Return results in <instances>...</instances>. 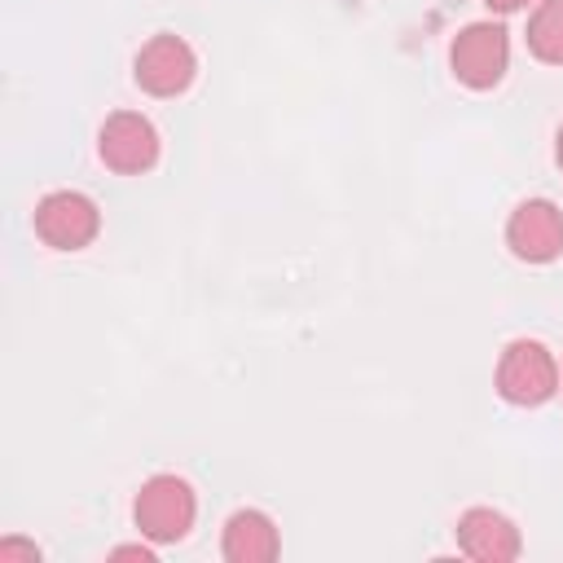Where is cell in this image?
Wrapping results in <instances>:
<instances>
[{
    "mask_svg": "<svg viewBox=\"0 0 563 563\" xmlns=\"http://www.w3.org/2000/svg\"><path fill=\"white\" fill-rule=\"evenodd\" d=\"M194 519H198V493L180 475H150L132 497V523L154 545H172L189 537Z\"/></svg>",
    "mask_w": 563,
    "mask_h": 563,
    "instance_id": "1",
    "label": "cell"
},
{
    "mask_svg": "<svg viewBox=\"0 0 563 563\" xmlns=\"http://www.w3.org/2000/svg\"><path fill=\"white\" fill-rule=\"evenodd\" d=\"M497 396L519 409H537L559 391V356L541 339H510L497 356Z\"/></svg>",
    "mask_w": 563,
    "mask_h": 563,
    "instance_id": "2",
    "label": "cell"
},
{
    "mask_svg": "<svg viewBox=\"0 0 563 563\" xmlns=\"http://www.w3.org/2000/svg\"><path fill=\"white\" fill-rule=\"evenodd\" d=\"M510 66V35L501 22H466L449 44V70L457 84L484 92L497 88Z\"/></svg>",
    "mask_w": 563,
    "mask_h": 563,
    "instance_id": "3",
    "label": "cell"
},
{
    "mask_svg": "<svg viewBox=\"0 0 563 563\" xmlns=\"http://www.w3.org/2000/svg\"><path fill=\"white\" fill-rule=\"evenodd\" d=\"M101 233V211L79 189H53L35 202V238L53 251H84Z\"/></svg>",
    "mask_w": 563,
    "mask_h": 563,
    "instance_id": "4",
    "label": "cell"
},
{
    "mask_svg": "<svg viewBox=\"0 0 563 563\" xmlns=\"http://www.w3.org/2000/svg\"><path fill=\"white\" fill-rule=\"evenodd\" d=\"M158 150H163L158 128H154L145 114H136V110H114V114L101 123V132H97V154H101V163H106L110 172H119V176H141V172H150V167L158 163Z\"/></svg>",
    "mask_w": 563,
    "mask_h": 563,
    "instance_id": "5",
    "label": "cell"
},
{
    "mask_svg": "<svg viewBox=\"0 0 563 563\" xmlns=\"http://www.w3.org/2000/svg\"><path fill=\"white\" fill-rule=\"evenodd\" d=\"M194 75H198V53L189 48V40H180L172 31L145 40L132 62V79L150 97H180L194 84Z\"/></svg>",
    "mask_w": 563,
    "mask_h": 563,
    "instance_id": "6",
    "label": "cell"
},
{
    "mask_svg": "<svg viewBox=\"0 0 563 563\" xmlns=\"http://www.w3.org/2000/svg\"><path fill=\"white\" fill-rule=\"evenodd\" d=\"M506 246L523 264H550L563 255V211L550 198H523L506 220Z\"/></svg>",
    "mask_w": 563,
    "mask_h": 563,
    "instance_id": "7",
    "label": "cell"
},
{
    "mask_svg": "<svg viewBox=\"0 0 563 563\" xmlns=\"http://www.w3.org/2000/svg\"><path fill=\"white\" fill-rule=\"evenodd\" d=\"M457 550L475 563H515L523 550V537L515 528V519H506L493 506H471L457 519Z\"/></svg>",
    "mask_w": 563,
    "mask_h": 563,
    "instance_id": "8",
    "label": "cell"
},
{
    "mask_svg": "<svg viewBox=\"0 0 563 563\" xmlns=\"http://www.w3.org/2000/svg\"><path fill=\"white\" fill-rule=\"evenodd\" d=\"M220 554L229 563H273L282 554V532L277 523L255 510V506H242L224 519V537H220Z\"/></svg>",
    "mask_w": 563,
    "mask_h": 563,
    "instance_id": "9",
    "label": "cell"
},
{
    "mask_svg": "<svg viewBox=\"0 0 563 563\" xmlns=\"http://www.w3.org/2000/svg\"><path fill=\"white\" fill-rule=\"evenodd\" d=\"M528 48L532 57L563 66V0H537L528 18Z\"/></svg>",
    "mask_w": 563,
    "mask_h": 563,
    "instance_id": "10",
    "label": "cell"
},
{
    "mask_svg": "<svg viewBox=\"0 0 563 563\" xmlns=\"http://www.w3.org/2000/svg\"><path fill=\"white\" fill-rule=\"evenodd\" d=\"M35 559H40L35 541H22V537H4L0 541V563H35Z\"/></svg>",
    "mask_w": 563,
    "mask_h": 563,
    "instance_id": "11",
    "label": "cell"
},
{
    "mask_svg": "<svg viewBox=\"0 0 563 563\" xmlns=\"http://www.w3.org/2000/svg\"><path fill=\"white\" fill-rule=\"evenodd\" d=\"M110 559L119 563V559H141V563H154V550L150 545H114L110 550Z\"/></svg>",
    "mask_w": 563,
    "mask_h": 563,
    "instance_id": "12",
    "label": "cell"
},
{
    "mask_svg": "<svg viewBox=\"0 0 563 563\" xmlns=\"http://www.w3.org/2000/svg\"><path fill=\"white\" fill-rule=\"evenodd\" d=\"M493 13H519V9H528V0H484Z\"/></svg>",
    "mask_w": 563,
    "mask_h": 563,
    "instance_id": "13",
    "label": "cell"
},
{
    "mask_svg": "<svg viewBox=\"0 0 563 563\" xmlns=\"http://www.w3.org/2000/svg\"><path fill=\"white\" fill-rule=\"evenodd\" d=\"M554 158H559V167H563V123H559V132H554Z\"/></svg>",
    "mask_w": 563,
    "mask_h": 563,
    "instance_id": "14",
    "label": "cell"
},
{
    "mask_svg": "<svg viewBox=\"0 0 563 563\" xmlns=\"http://www.w3.org/2000/svg\"><path fill=\"white\" fill-rule=\"evenodd\" d=\"M559 387H563V361H559Z\"/></svg>",
    "mask_w": 563,
    "mask_h": 563,
    "instance_id": "15",
    "label": "cell"
}]
</instances>
